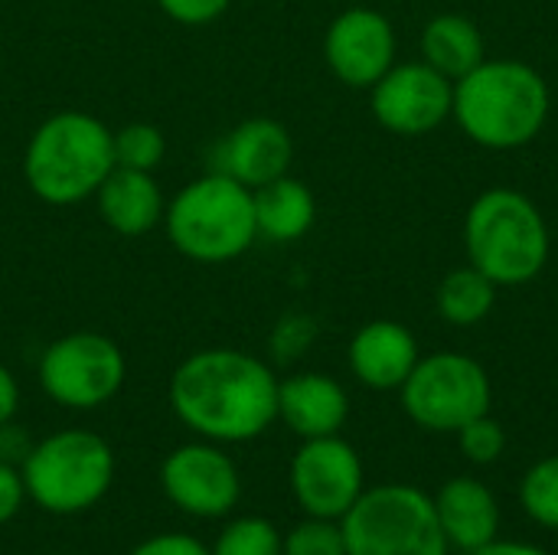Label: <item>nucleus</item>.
<instances>
[{
    "label": "nucleus",
    "mask_w": 558,
    "mask_h": 555,
    "mask_svg": "<svg viewBox=\"0 0 558 555\" xmlns=\"http://www.w3.org/2000/svg\"><path fill=\"white\" fill-rule=\"evenodd\" d=\"M173 415L206 442L239 445L278 419V379L252 353L213 347L186 357L170 376Z\"/></svg>",
    "instance_id": "obj_1"
},
{
    "label": "nucleus",
    "mask_w": 558,
    "mask_h": 555,
    "mask_svg": "<svg viewBox=\"0 0 558 555\" xmlns=\"http://www.w3.org/2000/svg\"><path fill=\"white\" fill-rule=\"evenodd\" d=\"M111 170V128L88 111L49 114L23 154L26 186L49 206H72L95 196Z\"/></svg>",
    "instance_id": "obj_2"
},
{
    "label": "nucleus",
    "mask_w": 558,
    "mask_h": 555,
    "mask_svg": "<svg viewBox=\"0 0 558 555\" xmlns=\"http://www.w3.org/2000/svg\"><path fill=\"white\" fill-rule=\"evenodd\" d=\"M163 226L173 249L199 265L232 262L258 239L252 190L222 170L186 183L170 200Z\"/></svg>",
    "instance_id": "obj_3"
},
{
    "label": "nucleus",
    "mask_w": 558,
    "mask_h": 555,
    "mask_svg": "<svg viewBox=\"0 0 558 555\" xmlns=\"http://www.w3.org/2000/svg\"><path fill=\"white\" fill-rule=\"evenodd\" d=\"M454 111L474 141L487 147H520L539 134L549 92L523 62H481L458 82Z\"/></svg>",
    "instance_id": "obj_4"
},
{
    "label": "nucleus",
    "mask_w": 558,
    "mask_h": 555,
    "mask_svg": "<svg viewBox=\"0 0 558 555\" xmlns=\"http://www.w3.org/2000/svg\"><path fill=\"white\" fill-rule=\"evenodd\" d=\"M20 474L39 510L72 517L92 510L111 491L114 451L88 429H62L29 448Z\"/></svg>",
    "instance_id": "obj_5"
},
{
    "label": "nucleus",
    "mask_w": 558,
    "mask_h": 555,
    "mask_svg": "<svg viewBox=\"0 0 558 555\" xmlns=\"http://www.w3.org/2000/svg\"><path fill=\"white\" fill-rule=\"evenodd\" d=\"M468 252L494 285H523L546 265L549 232L526 196L490 190L468 213Z\"/></svg>",
    "instance_id": "obj_6"
},
{
    "label": "nucleus",
    "mask_w": 558,
    "mask_h": 555,
    "mask_svg": "<svg viewBox=\"0 0 558 555\" xmlns=\"http://www.w3.org/2000/svg\"><path fill=\"white\" fill-rule=\"evenodd\" d=\"M347 555H448L435 500L409 484H383L340 520Z\"/></svg>",
    "instance_id": "obj_7"
},
{
    "label": "nucleus",
    "mask_w": 558,
    "mask_h": 555,
    "mask_svg": "<svg viewBox=\"0 0 558 555\" xmlns=\"http://www.w3.org/2000/svg\"><path fill=\"white\" fill-rule=\"evenodd\" d=\"M128 363L121 347L95 330H75L52 340L39 360L43 393L65 409H98L124 386Z\"/></svg>",
    "instance_id": "obj_8"
},
{
    "label": "nucleus",
    "mask_w": 558,
    "mask_h": 555,
    "mask_svg": "<svg viewBox=\"0 0 558 555\" xmlns=\"http://www.w3.org/2000/svg\"><path fill=\"white\" fill-rule=\"evenodd\" d=\"M402 406L428 432H458L487 415L490 379L481 363L461 353H438L409 373L402 383Z\"/></svg>",
    "instance_id": "obj_9"
},
{
    "label": "nucleus",
    "mask_w": 558,
    "mask_h": 555,
    "mask_svg": "<svg viewBox=\"0 0 558 555\" xmlns=\"http://www.w3.org/2000/svg\"><path fill=\"white\" fill-rule=\"evenodd\" d=\"M160 487L177 510L196 520H219L232 514L242 497V478L235 461L216 442L206 438L180 445L163 458Z\"/></svg>",
    "instance_id": "obj_10"
},
{
    "label": "nucleus",
    "mask_w": 558,
    "mask_h": 555,
    "mask_svg": "<svg viewBox=\"0 0 558 555\" xmlns=\"http://www.w3.org/2000/svg\"><path fill=\"white\" fill-rule=\"evenodd\" d=\"M291 491L307 517L343 520L363 497V461L337 435L307 438L291 461Z\"/></svg>",
    "instance_id": "obj_11"
},
{
    "label": "nucleus",
    "mask_w": 558,
    "mask_h": 555,
    "mask_svg": "<svg viewBox=\"0 0 558 555\" xmlns=\"http://www.w3.org/2000/svg\"><path fill=\"white\" fill-rule=\"evenodd\" d=\"M451 108H454V88L428 62L389 69L373 92L376 118L396 134H425L438 128Z\"/></svg>",
    "instance_id": "obj_12"
},
{
    "label": "nucleus",
    "mask_w": 558,
    "mask_h": 555,
    "mask_svg": "<svg viewBox=\"0 0 558 555\" xmlns=\"http://www.w3.org/2000/svg\"><path fill=\"white\" fill-rule=\"evenodd\" d=\"M324 52L340 82L363 88V85H376L389 72L396 36L386 16L356 7L330 23Z\"/></svg>",
    "instance_id": "obj_13"
},
{
    "label": "nucleus",
    "mask_w": 558,
    "mask_h": 555,
    "mask_svg": "<svg viewBox=\"0 0 558 555\" xmlns=\"http://www.w3.org/2000/svg\"><path fill=\"white\" fill-rule=\"evenodd\" d=\"M291 154L294 144L284 124L271 118H248L232 128L219 144V170L239 180L242 186L258 190L288 173Z\"/></svg>",
    "instance_id": "obj_14"
},
{
    "label": "nucleus",
    "mask_w": 558,
    "mask_h": 555,
    "mask_svg": "<svg viewBox=\"0 0 558 555\" xmlns=\"http://www.w3.org/2000/svg\"><path fill=\"white\" fill-rule=\"evenodd\" d=\"M347 415L350 399L343 386L324 373H301L278 383V419L304 442L337 435Z\"/></svg>",
    "instance_id": "obj_15"
},
{
    "label": "nucleus",
    "mask_w": 558,
    "mask_h": 555,
    "mask_svg": "<svg viewBox=\"0 0 558 555\" xmlns=\"http://www.w3.org/2000/svg\"><path fill=\"white\" fill-rule=\"evenodd\" d=\"M435 514L448 546L464 553L484 550L500 533V504L474 478L448 481L435 497Z\"/></svg>",
    "instance_id": "obj_16"
},
{
    "label": "nucleus",
    "mask_w": 558,
    "mask_h": 555,
    "mask_svg": "<svg viewBox=\"0 0 558 555\" xmlns=\"http://www.w3.org/2000/svg\"><path fill=\"white\" fill-rule=\"evenodd\" d=\"M95 200H98L101 222L124 239L147 236L150 229H157V222H163V213H167L163 193L154 173H144V170L114 167L98 186Z\"/></svg>",
    "instance_id": "obj_17"
},
{
    "label": "nucleus",
    "mask_w": 558,
    "mask_h": 555,
    "mask_svg": "<svg viewBox=\"0 0 558 555\" xmlns=\"http://www.w3.org/2000/svg\"><path fill=\"white\" fill-rule=\"evenodd\" d=\"M418 363L415 337L392 321L366 324L350 343V366L369 389H396Z\"/></svg>",
    "instance_id": "obj_18"
},
{
    "label": "nucleus",
    "mask_w": 558,
    "mask_h": 555,
    "mask_svg": "<svg viewBox=\"0 0 558 555\" xmlns=\"http://www.w3.org/2000/svg\"><path fill=\"white\" fill-rule=\"evenodd\" d=\"M252 203H255L258 236H265L271 242L301 239L314 226V216H317L311 190L301 180H291L288 173L252 190Z\"/></svg>",
    "instance_id": "obj_19"
},
{
    "label": "nucleus",
    "mask_w": 558,
    "mask_h": 555,
    "mask_svg": "<svg viewBox=\"0 0 558 555\" xmlns=\"http://www.w3.org/2000/svg\"><path fill=\"white\" fill-rule=\"evenodd\" d=\"M422 52L445 79H464L484 62V36L464 16H438L425 26Z\"/></svg>",
    "instance_id": "obj_20"
},
{
    "label": "nucleus",
    "mask_w": 558,
    "mask_h": 555,
    "mask_svg": "<svg viewBox=\"0 0 558 555\" xmlns=\"http://www.w3.org/2000/svg\"><path fill=\"white\" fill-rule=\"evenodd\" d=\"M438 307L451 324H477L494 307V281L477 268L451 272L438 291Z\"/></svg>",
    "instance_id": "obj_21"
},
{
    "label": "nucleus",
    "mask_w": 558,
    "mask_h": 555,
    "mask_svg": "<svg viewBox=\"0 0 558 555\" xmlns=\"http://www.w3.org/2000/svg\"><path fill=\"white\" fill-rule=\"evenodd\" d=\"M111 147H114V167L154 173L163 164L167 137L157 124L134 121V124L111 131Z\"/></svg>",
    "instance_id": "obj_22"
},
{
    "label": "nucleus",
    "mask_w": 558,
    "mask_h": 555,
    "mask_svg": "<svg viewBox=\"0 0 558 555\" xmlns=\"http://www.w3.org/2000/svg\"><path fill=\"white\" fill-rule=\"evenodd\" d=\"M284 536L265 517H235L213 543V555H281Z\"/></svg>",
    "instance_id": "obj_23"
},
{
    "label": "nucleus",
    "mask_w": 558,
    "mask_h": 555,
    "mask_svg": "<svg viewBox=\"0 0 558 555\" xmlns=\"http://www.w3.org/2000/svg\"><path fill=\"white\" fill-rule=\"evenodd\" d=\"M520 504L533 523L558 530V455L526 471L520 484Z\"/></svg>",
    "instance_id": "obj_24"
},
{
    "label": "nucleus",
    "mask_w": 558,
    "mask_h": 555,
    "mask_svg": "<svg viewBox=\"0 0 558 555\" xmlns=\"http://www.w3.org/2000/svg\"><path fill=\"white\" fill-rule=\"evenodd\" d=\"M281 555H347V540H343L340 520L307 517L304 523H298L284 536Z\"/></svg>",
    "instance_id": "obj_25"
},
{
    "label": "nucleus",
    "mask_w": 558,
    "mask_h": 555,
    "mask_svg": "<svg viewBox=\"0 0 558 555\" xmlns=\"http://www.w3.org/2000/svg\"><path fill=\"white\" fill-rule=\"evenodd\" d=\"M458 438H461L464 458L474 464H494L507 448V432L490 415H481V419L468 422L464 429H458Z\"/></svg>",
    "instance_id": "obj_26"
},
{
    "label": "nucleus",
    "mask_w": 558,
    "mask_h": 555,
    "mask_svg": "<svg viewBox=\"0 0 558 555\" xmlns=\"http://www.w3.org/2000/svg\"><path fill=\"white\" fill-rule=\"evenodd\" d=\"M229 3L232 0H157V7L183 26H203L219 20L229 10Z\"/></svg>",
    "instance_id": "obj_27"
},
{
    "label": "nucleus",
    "mask_w": 558,
    "mask_h": 555,
    "mask_svg": "<svg viewBox=\"0 0 558 555\" xmlns=\"http://www.w3.org/2000/svg\"><path fill=\"white\" fill-rule=\"evenodd\" d=\"M128 555H213L206 543H199L190 533H157L137 543Z\"/></svg>",
    "instance_id": "obj_28"
},
{
    "label": "nucleus",
    "mask_w": 558,
    "mask_h": 555,
    "mask_svg": "<svg viewBox=\"0 0 558 555\" xmlns=\"http://www.w3.org/2000/svg\"><path fill=\"white\" fill-rule=\"evenodd\" d=\"M26 500V487H23V474L16 464L0 461V527L10 523Z\"/></svg>",
    "instance_id": "obj_29"
},
{
    "label": "nucleus",
    "mask_w": 558,
    "mask_h": 555,
    "mask_svg": "<svg viewBox=\"0 0 558 555\" xmlns=\"http://www.w3.org/2000/svg\"><path fill=\"white\" fill-rule=\"evenodd\" d=\"M29 448H33L29 435H26L23 429H16V425H13V419L0 425V461H7V464H16V468H20V464L26 461Z\"/></svg>",
    "instance_id": "obj_30"
},
{
    "label": "nucleus",
    "mask_w": 558,
    "mask_h": 555,
    "mask_svg": "<svg viewBox=\"0 0 558 555\" xmlns=\"http://www.w3.org/2000/svg\"><path fill=\"white\" fill-rule=\"evenodd\" d=\"M20 409V386L13 379V373L0 363V425L10 422Z\"/></svg>",
    "instance_id": "obj_31"
},
{
    "label": "nucleus",
    "mask_w": 558,
    "mask_h": 555,
    "mask_svg": "<svg viewBox=\"0 0 558 555\" xmlns=\"http://www.w3.org/2000/svg\"><path fill=\"white\" fill-rule=\"evenodd\" d=\"M471 555H549L543 553V550H536V546H526V543H510V540H494V543H487L484 550H477V553Z\"/></svg>",
    "instance_id": "obj_32"
}]
</instances>
